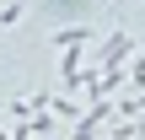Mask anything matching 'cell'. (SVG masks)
I'll use <instances>...</instances> for the list:
<instances>
[{"mask_svg":"<svg viewBox=\"0 0 145 140\" xmlns=\"http://www.w3.org/2000/svg\"><path fill=\"white\" fill-rule=\"evenodd\" d=\"M124 54H129V32H113L108 49H102V59H124Z\"/></svg>","mask_w":145,"mask_h":140,"instance_id":"1","label":"cell"}]
</instances>
